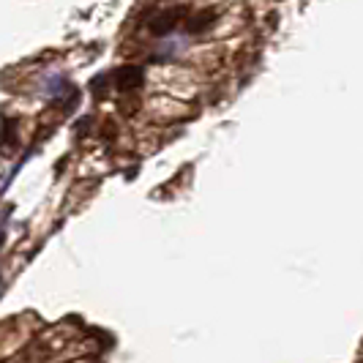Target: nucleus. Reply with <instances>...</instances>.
<instances>
[{
	"label": "nucleus",
	"mask_w": 363,
	"mask_h": 363,
	"mask_svg": "<svg viewBox=\"0 0 363 363\" xmlns=\"http://www.w3.org/2000/svg\"><path fill=\"white\" fill-rule=\"evenodd\" d=\"M115 91L121 93H128V91H137L140 85H143V79H145V72H143V66H121L118 72H115Z\"/></svg>",
	"instance_id": "nucleus-1"
},
{
	"label": "nucleus",
	"mask_w": 363,
	"mask_h": 363,
	"mask_svg": "<svg viewBox=\"0 0 363 363\" xmlns=\"http://www.w3.org/2000/svg\"><path fill=\"white\" fill-rule=\"evenodd\" d=\"M183 14V9H167V11H159L156 17L150 19V33L153 36H167L175 25H178V17Z\"/></svg>",
	"instance_id": "nucleus-2"
},
{
	"label": "nucleus",
	"mask_w": 363,
	"mask_h": 363,
	"mask_svg": "<svg viewBox=\"0 0 363 363\" xmlns=\"http://www.w3.org/2000/svg\"><path fill=\"white\" fill-rule=\"evenodd\" d=\"M213 25V11H200V14H194V17H189L183 22V28H186V33H191V36H197L202 30H208Z\"/></svg>",
	"instance_id": "nucleus-3"
},
{
	"label": "nucleus",
	"mask_w": 363,
	"mask_h": 363,
	"mask_svg": "<svg viewBox=\"0 0 363 363\" xmlns=\"http://www.w3.org/2000/svg\"><path fill=\"white\" fill-rule=\"evenodd\" d=\"M3 240H6V235H3V233H0V246H3Z\"/></svg>",
	"instance_id": "nucleus-4"
}]
</instances>
